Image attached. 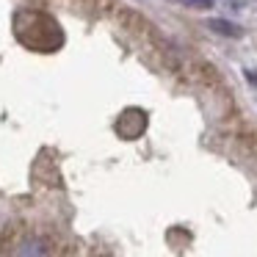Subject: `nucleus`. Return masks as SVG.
<instances>
[{
  "label": "nucleus",
  "mask_w": 257,
  "mask_h": 257,
  "mask_svg": "<svg viewBox=\"0 0 257 257\" xmlns=\"http://www.w3.org/2000/svg\"><path fill=\"white\" fill-rule=\"evenodd\" d=\"M14 31L25 45L36 50H53L61 45V28L53 23V17L39 12H20L14 20Z\"/></svg>",
  "instance_id": "1"
},
{
  "label": "nucleus",
  "mask_w": 257,
  "mask_h": 257,
  "mask_svg": "<svg viewBox=\"0 0 257 257\" xmlns=\"http://www.w3.org/2000/svg\"><path fill=\"white\" fill-rule=\"evenodd\" d=\"M144 124H147L144 113H141L139 108H130V111H124L122 116H119V133L133 139V136H139L141 130H144Z\"/></svg>",
  "instance_id": "2"
},
{
  "label": "nucleus",
  "mask_w": 257,
  "mask_h": 257,
  "mask_svg": "<svg viewBox=\"0 0 257 257\" xmlns=\"http://www.w3.org/2000/svg\"><path fill=\"white\" fill-rule=\"evenodd\" d=\"M213 28H216V31H221V34H229V36H235V34H238V28H232V25L221 23V20H213Z\"/></svg>",
  "instance_id": "3"
},
{
  "label": "nucleus",
  "mask_w": 257,
  "mask_h": 257,
  "mask_svg": "<svg viewBox=\"0 0 257 257\" xmlns=\"http://www.w3.org/2000/svg\"><path fill=\"white\" fill-rule=\"evenodd\" d=\"M185 6H196V9H210L213 0H183Z\"/></svg>",
  "instance_id": "4"
}]
</instances>
